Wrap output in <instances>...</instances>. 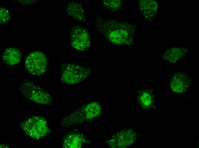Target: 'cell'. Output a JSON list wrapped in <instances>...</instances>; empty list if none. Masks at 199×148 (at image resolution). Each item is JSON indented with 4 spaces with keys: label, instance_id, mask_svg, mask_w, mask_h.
<instances>
[{
    "label": "cell",
    "instance_id": "obj_1",
    "mask_svg": "<svg viewBox=\"0 0 199 148\" xmlns=\"http://www.w3.org/2000/svg\"><path fill=\"white\" fill-rule=\"evenodd\" d=\"M94 28L110 42L117 45L132 44L136 36L135 25L101 17H96Z\"/></svg>",
    "mask_w": 199,
    "mask_h": 148
},
{
    "label": "cell",
    "instance_id": "obj_2",
    "mask_svg": "<svg viewBox=\"0 0 199 148\" xmlns=\"http://www.w3.org/2000/svg\"><path fill=\"white\" fill-rule=\"evenodd\" d=\"M101 107L98 103L92 102L84 105L63 118L60 126L67 128L94 120L100 115Z\"/></svg>",
    "mask_w": 199,
    "mask_h": 148
},
{
    "label": "cell",
    "instance_id": "obj_3",
    "mask_svg": "<svg viewBox=\"0 0 199 148\" xmlns=\"http://www.w3.org/2000/svg\"><path fill=\"white\" fill-rule=\"evenodd\" d=\"M20 92L24 97L36 103L51 105L53 100L49 92L35 83L25 79L19 84Z\"/></svg>",
    "mask_w": 199,
    "mask_h": 148
},
{
    "label": "cell",
    "instance_id": "obj_4",
    "mask_svg": "<svg viewBox=\"0 0 199 148\" xmlns=\"http://www.w3.org/2000/svg\"><path fill=\"white\" fill-rule=\"evenodd\" d=\"M91 70L88 67L69 62L63 63L60 67L61 81L64 84L78 83L90 75Z\"/></svg>",
    "mask_w": 199,
    "mask_h": 148
},
{
    "label": "cell",
    "instance_id": "obj_5",
    "mask_svg": "<svg viewBox=\"0 0 199 148\" xmlns=\"http://www.w3.org/2000/svg\"><path fill=\"white\" fill-rule=\"evenodd\" d=\"M20 126L27 135L34 139L44 137L50 131L46 120L38 116L29 118L21 122Z\"/></svg>",
    "mask_w": 199,
    "mask_h": 148
},
{
    "label": "cell",
    "instance_id": "obj_6",
    "mask_svg": "<svg viewBox=\"0 0 199 148\" xmlns=\"http://www.w3.org/2000/svg\"><path fill=\"white\" fill-rule=\"evenodd\" d=\"M48 62L44 53L40 51L30 53L26 57L25 63L26 70L31 74L39 76L46 71Z\"/></svg>",
    "mask_w": 199,
    "mask_h": 148
},
{
    "label": "cell",
    "instance_id": "obj_7",
    "mask_svg": "<svg viewBox=\"0 0 199 148\" xmlns=\"http://www.w3.org/2000/svg\"><path fill=\"white\" fill-rule=\"evenodd\" d=\"M69 40L71 45L75 49L84 51L88 49L91 45V38L88 31L84 27L76 25L71 29Z\"/></svg>",
    "mask_w": 199,
    "mask_h": 148
},
{
    "label": "cell",
    "instance_id": "obj_8",
    "mask_svg": "<svg viewBox=\"0 0 199 148\" xmlns=\"http://www.w3.org/2000/svg\"><path fill=\"white\" fill-rule=\"evenodd\" d=\"M192 79L185 73L179 72L175 74L170 81V87L174 92L182 93L186 91L192 83Z\"/></svg>",
    "mask_w": 199,
    "mask_h": 148
},
{
    "label": "cell",
    "instance_id": "obj_9",
    "mask_svg": "<svg viewBox=\"0 0 199 148\" xmlns=\"http://www.w3.org/2000/svg\"><path fill=\"white\" fill-rule=\"evenodd\" d=\"M118 133L117 135H114L108 142L110 146L114 147H124L132 144L134 141L136 136L133 131H124Z\"/></svg>",
    "mask_w": 199,
    "mask_h": 148
},
{
    "label": "cell",
    "instance_id": "obj_10",
    "mask_svg": "<svg viewBox=\"0 0 199 148\" xmlns=\"http://www.w3.org/2000/svg\"><path fill=\"white\" fill-rule=\"evenodd\" d=\"M139 10L144 17L149 21L152 20L157 13L158 5L154 0H142L138 2Z\"/></svg>",
    "mask_w": 199,
    "mask_h": 148
},
{
    "label": "cell",
    "instance_id": "obj_11",
    "mask_svg": "<svg viewBox=\"0 0 199 148\" xmlns=\"http://www.w3.org/2000/svg\"><path fill=\"white\" fill-rule=\"evenodd\" d=\"M86 141L85 136L78 132H72L64 137L62 146L65 148H80Z\"/></svg>",
    "mask_w": 199,
    "mask_h": 148
},
{
    "label": "cell",
    "instance_id": "obj_12",
    "mask_svg": "<svg viewBox=\"0 0 199 148\" xmlns=\"http://www.w3.org/2000/svg\"><path fill=\"white\" fill-rule=\"evenodd\" d=\"M21 57V53L17 48H9L5 49L2 55L3 62L9 65L18 63Z\"/></svg>",
    "mask_w": 199,
    "mask_h": 148
},
{
    "label": "cell",
    "instance_id": "obj_13",
    "mask_svg": "<svg viewBox=\"0 0 199 148\" xmlns=\"http://www.w3.org/2000/svg\"><path fill=\"white\" fill-rule=\"evenodd\" d=\"M187 52L186 48L174 47L167 49L162 58L170 62L175 63L180 60Z\"/></svg>",
    "mask_w": 199,
    "mask_h": 148
},
{
    "label": "cell",
    "instance_id": "obj_14",
    "mask_svg": "<svg viewBox=\"0 0 199 148\" xmlns=\"http://www.w3.org/2000/svg\"><path fill=\"white\" fill-rule=\"evenodd\" d=\"M68 15L71 17L79 21H83L85 20L84 9L79 3L71 2L67 7Z\"/></svg>",
    "mask_w": 199,
    "mask_h": 148
},
{
    "label": "cell",
    "instance_id": "obj_15",
    "mask_svg": "<svg viewBox=\"0 0 199 148\" xmlns=\"http://www.w3.org/2000/svg\"><path fill=\"white\" fill-rule=\"evenodd\" d=\"M138 101L140 105L145 109L151 107L154 102L153 96L150 91L144 90L140 93L138 97Z\"/></svg>",
    "mask_w": 199,
    "mask_h": 148
},
{
    "label": "cell",
    "instance_id": "obj_16",
    "mask_svg": "<svg viewBox=\"0 0 199 148\" xmlns=\"http://www.w3.org/2000/svg\"><path fill=\"white\" fill-rule=\"evenodd\" d=\"M101 3L105 8L112 12L117 11L123 6V1L119 0H102Z\"/></svg>",
    "mask_w": 199,
    "mask_h": 148
},
{
    "label": "cell",
    "instance_id": "obj_17",
    "mask_svg": "<svg viewBox=\"0 0 199 148\" xmlns=\"http://www.w3.org/2000/svg\"><path fill=\"white\" fill-rule=\"evenodd\" d=\"M10 15L8 10L3 7L0 8V22L1 24L7 23L10 19Z\"/></svg>",
    "mask_w": 199,
    "mask_h": 148
}]
</instances>
